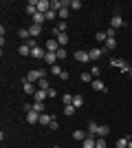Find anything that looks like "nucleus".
I'll return each mask as SVG.
<instances>
[{
  "instance_id": "nucleus-1",
  "label": "nucleus",
  "mask_w": 132,
  "mask_h": 148,
  "mask_svg": "<svg viewBox=\"0 0 132 148\" xmlns=\"http://www.w3.org/2000/svg\"><path fill=\"white\" fill-rule=\"evenodd\" d=\"M42 77H46V71H38V69H33V71H29V73H26V80L33 82V84H35V82H40Z\"/></svg>"
},
{
  "instance_id": "nucleus-2",
  "label": "nucleus",
  "mask_w": 132,
  "mask_h": 148,
  "mask_svg": "<svg viewBox=\"0 0 132 148\" xmlns=\"http://www.w3.org/2000/svg\"><path fill=\"white\" fill-rule=\"evenodd\" d=\"M110 27H112V29H121V27H123V18H121L119 9H117V11H114V16L110 18Z\"/></svg>"
},
{
  "instance_id": "nucleus-3",
  "label": "nucleus",
  "mask_w": 132,
  "mask_h": 148,
  "mask_svg": "<svg viewBox=\"0 0 132 148\" xmlns=\"http://www.w3.org/2000/svg\"><path fill=\"white\" fill-rule=\"evenodd\" d=\"M22 91H24L26 95H33V93L38 91V88L33 86V82H29V80H26V77H22Z\"/></svg>"
},
{
  "instance_id": "nucleus-4",
  "label": "nucleus",
  "mask_w": 132,
  "mask_h": 148,
  "mask_svg": "<svg viewBox=\"0 0 132 148\" xmlns=\"http://www.w3.org/2000/svg\"><path fill=\"white\" fill-rule=\"evenodd\" d=\"M40 115H42V113L29 111V113H26V124H38V122H40Z\"/></svg>"
},
{
  "instance_id": "nucleus-5",
  "label": "nucleus",
  "mask_w": 132,
  "mask_h": 148,
  "mask_svg": "<svg viewBox=\"0 0 132 148\" xmlns=\"http://www.w3.org/2000/svg\"><path fill=\"white\" fill-rule=\"evenodd\" d=\"M38 11L40 13H49L51 11V2L49 0H38Z\"/></svg>"
},
{
  "instance_id": "nucleus-6",
  "label": "nucleus",
  "mask_w": 132,
  "mask_h": 148,
  "mask_svg": "<svg viewBox=\"0 0 132 148\" xmlns=\"http://www.w3.org/2000/svg\"><path fill=\"white\" fill-rule=\"evenodd\" d=\"M90 84H93V91H99V93H106V91H108V86H106L101 80H93Z\"/></svg>"
},
{
  "instance_id": "nucleus-7",
  "label": "nucleus",
  "mask_w": 132,
  "mask_h": 148,
  "mask_svg": "<svg viewBox=\"0 0 132 148\" xmlns=\"http://www.w3.org/2000/svg\"><path fill=\"white\" fill-rule=\"evenodd\" d=\"M75 60L82 62V64H86V62H90V56H88V51H77V53H75Z\"/></svg>"
},
{
  "instance_id": "nucleus-8",
  "label": "nucleus",
  "mask_w": 132,
  "mask_h": 148,
  "mask_svg": "<svg viewBox=\"0 0 132 148\" xmlns=\"http://www.w3.org/2000/svg\"><path fill=\"white\" fill-rule=\"evenodd\" d=\"M88 56H90V60H99V58L104 56V49H99V47H93V49L88 51Z\"/></svg>"
},
{
  "instance_id": "nucleus-9",
  "label": "nucleus",
  "mask_w": 132,
  "mask_h": 148,
  "mask_svg": "<svg viewBox=\"0 0 132 148\" xmlns=\"http://www.w3.org/2000/svg\"><path fill=\"white\" fill-rule=\"evenodd\" d=\"M46 97H49V91H42V88H38V91L33 93V99H35V102H44Z\"/></svg>"
},
{
  "instance_id": "nucleus-10",
  "label": "nucleus",
  "mask_w": 132,
  "mask_h": 148,
  "mask_svg": "<svg viewBox=\"0 0 132 148\" xmlns=\"http://www.w3.org/2000/svg\"><path fill=\"white\" fill-rule=\"evenodd\" d=\"M44 56H46V49H42V47H35V49H31V58H38V60H42Z\"/></svg>"
},
{
  "instance_id": "nucleus-11",
  "label": "nucleus",
  "mask_w": 132,
  "mask_h": 148,
  "mask_svg": "<svg viewBox=\"0 0 132 148\" xmlns=\"http://www.w3.org/2000/svg\"><path fill=\"white\" fill-rule=\"evenodd\" d=\"M53 115H49V113H42V115H40V124H42V126H51V122H53Z\"/></svg>"
},
{
  "instance_id": "nucleus-12",
  "label": "nucleus",
  "mask_w": 132,
  "mask_h": 148,
  "mask_svg": "<svg viewBox=\"0 0 132 148\" xmlns=\"http://www.w3.org/2000/svg\"><path fill=\"white\" fill-rule=\"evenodd\" d=\"M29 33H31V38H35V40H38L40 33H42V27H40V25H31V27H29Z\"/></svg>"
},
{
  "instance_id": "nucleus-13",
  "label": "nucleus",
  "mask_w": 132,
  "mask_h": 148,
  "mask_svg": "<svg viewBox=\"0 0 132 148\" xmlns=\"http://www.w3.org/2000/svg\"><path fill=\"white\" fill-rule=\"evenodd\" d=\"M55 40H57V44H60V47H66V44H68V33H57Z\"/></svg>"
},
{
  "instance_id": "nucleus-14",
  "label": "nucleus",
  "mask_w": 132,
  "mask_h": 148,
  "mask_svg": "<svg viewBox=\"0 0 132 148\" xmlns=\"http://www.w3.org/2000/svg\"><path fill=\"white\" fill-rule=\"evenodd\" d=\"M112 49H117V40H114V38H108L106 42H104V51H112Z\"/></svg>"
},
{
  "instance_id": "nucleus-15",
  "label": "nucleus",
  "mask_w": 132,
  "mask_h": 148,
  "mask_svg": "<svg viewBox=\"0 0 132 148\" xmlns=\"http://www.w3.org/2000/svg\"><path fill=\"white\" fill-rule=\"evenodd\" d=\"M57 49H60L57 40H49V42H46V51H49V53H57Z\"/></svg>"
},
{
  "instance_id": "nucleus-16",
  "label": "nucleus",
  "mask_w": 132,
  "mask_h": 148,
  "mask_svg": "<svg viewBox=\"0 0 132 148\" xmlns=\"http://www.w3.org/2000/svg\"><path fill=\"white\" fill-rule=\"evenodd\" d=\"M95 144H97V139H95L93 135H88L86 139L82 142V146H84V148H95Z\"/></svg>"
},
{
  "instance_id": "nucleus-17",
  "label": "nucleus",
  "mask_w": 132,
  "mask_h": 148,
  "mask_svg": "<svg viewBox=\"0 0 132 148\" xmlns=\"http://www.w3.org/2000/svg\"><path fill=\"white\" fill-rule=\"evenodd\" d=\"M20 56H22V58H26V56H31V47H29V44H26V42H22V44H20Z\"/></svg>"
},
{
  "instance_id": "nucleus-18",
  "label": "nucleus",
  "mask_w": 132,
  "mask_h": 148,
  "mask_svg": "<svg viewBox=\"0 0 132 148\" xmlns=\"http://www.w3.org/2000/svg\"><path fill=\"white\" fill-rule=\"evenodd\" d=\"M18 36L22 38L24 42H29V40H31V33H29V27H22V29L18 31Z\"/></svg>"
},
{
  "instance_id": "nucleus-19",
  "label": "nucleus",
  "mask_w": 132,
  "mask_h": 148,
  "mask_svg": "<svg viewBox=\"0 0 132 148\" xmlns=\"http://www.w3.org/2000/svg\"><path fill=\"white\" fill-rule=\"evenodd\" d=\"M86 137H88V133H84V130H73V139L75 142H84Z\"/></svg>"
},
{
  "instance_id": "nucleus-20",
  "label": "nucleus",
  "mask_w": 132,
  "mask_h": 148,
  "mask_svg": "<svg viewBox=\"0 0 132 148\" xmlns=\"http://www.w3.org/2000/svg\"><path fill=\"white\" fill-rule=\"evenodd\" d=\"M110 133V126L108 124H99V130H97V137H106Z\"/></svg>"
},
{
  "instance_id": "nucleus-21",
  "label": "nucleus",
  "mask_w": 132,
  "mask_h": 148,
  "mask_svg": "<svg viewBox=\"0 0 132 148\" xmlns=\"http://www.w3.org/2000/svg\"><path fill=\"white\" fill-rule=\"evenodd\" d=\"M31 20H33V25H40V27H42V22H44V20H46V16L38 11V13H35V16H33Z\"/></svg>"
},
{
  "instance_id": "nucleus-22",
  "label": "nucleus",
  "mask_w": 132,
  "mask_h": 148,
  "mask_svg": "<svg viewBox=\"0 0 132 148\" xmlns=\"http://www.w3.org/2000/svg\"><path fill=\"white\" fill-rule=\"evenodd\" d=\"M44 60L49 62L51 66H53V64H57V53H49V51H46V56H44Z\"/></svg>"
},
{
  "instance_id": "nucleus-23",
  "label": "nucleus",
  "mask_w": 132,
  "mask_h": 148,
  "mask_svg": "<svg viewBox=\"0 0 132 148\" xmlns=\"http://www.w3.org/2000/svg\"><path fill=\"white\" fill-rule=\"evenodd\" d=\"M79 80H82V82H86V84H90V82H93L95 77H93V73H90V71H84V73L79 75Z\"/></svg>"
},
{
  "instance_id": "nucleus-24",
  "label": "nucleus",
  "mask_w": 132,
  "mask_h": 148,
  "mask_svg": "<svg viewBox=\"0 0 132 148\" xmlns=\"http://www.w3.org/2000/svg\"><path fill=\"white\" fill-rule=\"evenodd\" d=\"M66 27H68L66 22H60V25L53 27V33H55V36H57V33H66Z\"/></svg>"
},
{
  "instance_id": "nucleus-25",
  "label": "nucleus",
  "mask_w": 132,
  "mask_h": 148,
  "mask_svg": "<svg viewBox=\"0 0 132 148\" xmlns=\"http://www.w3.org/2000/svg\"><path fill=\"white\" fill-rule=\"evenodd\" d=\"M97 130H99V124H97V122H90V124H88V135H97Z\"/></svg>"
},
{
  "instance_id": "nucleus-26",
  "label": "nucleus",
  "mask_w": 132,
  "mask_h": 148,
  "mask_svg": "<svg viewBox=\"0 0 132 148\" xmlns=\"http://www.w3.org/2000/svg\"><path fill=\"white\" fill-rule=\"evenodd\" d=\"M73 97H75V95H73V93H64V95H62V102H64V106H68V104H73Z\"/></svg>"
},
{
  "instance_id": "nucleus-27",
  "label": "nucleus",
  "mask_w": 132,
  "mask_h": 148,
  "mask_svg": "<svg viewBox=\"0 0 132 148\" xmlns=\"http://www.w3.org/2000/svg\"><path fill=\"white\" fill-rule=\"evenodd\" d=\"M33 111H35V113H44V111H46L44 102H33Z\"/></svg>"
},
{
  "instance_id": "nucleus-28",
  "label": "nucleus",
  "mask_w": 132,
  "mask_h": 148,
  "mask_svg": "<svg viewBox=\"0 0 132 148\" xmlns=\"http://www.w3.org/2000/svg\"><path fill=\"white\" fill-rule=\"evenodd\" d=\"M73 106H75V108H82L84 106V97L82 95H75V97H73Z\"/></svg>"
},
{
  "instance_id": "nucleus-29",
  "label": "nucleus",
  "mask_w": 132,
  "mask_h": 148,
  "mask_svg": "<svg viewBox=\"0 0 132 148\" xmlns=\"http://www.w3.org/2000/svg\"><path fill=\"white\" fill-rule=\"evenodd\" d=\"M38 88H42V91H49L51 88V84H49V80H46V77H42V80L38 82Z\"/></svg>"
},
{
  "instance_id": "nucleus-30",
  "label": "nucleus",
  "mask_w": 132,
  "mask_h": 148,
  "mask_svg": "<svg viewBox=\"0 0 132 148\" xmlns=\"http://www.w3.org/2000/svg\"><path fill=\"white\" fill-rule=\"evenodd\" d=\"M123 64H126V62L121 60V58H114V60H110V66H117V69H123Z\"/></svg>"
},
{
  "instance_id": "nucleus-31",
  "label": "nucleus",
  "mask_w": 132,
  "mask_h": 148,
  "mask_svg": "<svg viewBox=\"0 0 132 148\" xmlns=\"http://www.w3.org/2000/svg\"><path fill=\"white\" fill-rule=\"evenodd\" d=\"M57 16L62 18V22H66V18H68V7H64V9H60V11H57Z\"/></svg>"
},
{
  "instance_id": "nucleus-32",
  "label": "nucleus",
  "mask_w": 132,
  "mask_h": 148,
  "mask_svg": "<svg viewBox=\"0 0 132 148\" xmlns=\"http://www.w3.org/2000/svg\"><path fill=\"white\" fill-rule=\"evenodd\" d=\"M51 75H55V77H60V75H62V69H60V64H53V66H51Z\"/></svg>"
},
{
  "instance_id": "nucleus-33",
  "label": "nucleus",
  "mask_w": 132,
  "mask_h": 148,
  "mask_svg": "<svg viewBox=\"0 0 132 148\" xmlns=\"http://www.w3.org/2000/svg\"><path fill=\"white\" fill-rule=\"evenodd\" d=\"M95 148H108L106 137H97V144H95Z\"/></svg>"
},
{
  "instance_id": "nucleus-34",
  "label": "nucleus",
  "mask_w": 132,
  "mask_h": 148,
  "mask_svg": "<svg viewBox=\"0 0 132 148\" xmlns=\"http://www.w3.org/2000/svg\"><path fill=\"white\" fill-rule=\"evenodd\" d=\"M95 38H97V42H106V40H108L106 31H97V36H95Z\"/></svg>"
},
{
  "instance_id": "nucleus-35",
  "label": "nucleus",
  "mask_w": 132,
  "mask_h": 148,
  "mask_svg": "<svg viewBox=\"0 0 132 148\" xmlns=\"http://www.w3.org/2000/svg\"><path fill=\"white\" fill-rule=\"evenodd\" d=\"M66 56H68V53H66V49H64V47H60V49H57V60H66Z\"/></svg>"
},
{
  "instance_id": "nucleus-36",
  "label": "nucleus",
  "mask_w": 132,
  "mask_h": 148,
  "mask_svg": "<svg viewBox=\"0 0 132 148\" xmlns=\"http://www.w3.org/2000/svg\"><path fill=\"white\" fill-rule=\"evenodd\" d=\"M73 113H75V106H73V104H68V106H64V115H68V117H70V115H73Z\"/></svg>"
},
{
  "instance_id": "nucleus-37",
  "label": "nucleus",
  "mask_w": 132,
  "mask_h": 148,
  "mask_svg": "<svg viewBox=\"0 0 132 148\" xmlns=\"http://www.w3.org/2000/svg\"><path fill=\"white\" fill-rule=\"evenodd\" d=\"M117 148H128V139H126V137L117 139Z\"/></svg>"
},
{
  "instance_id": "nucleus-38",
  "label": "nucleus",
  "mask_w": 132,
  "mask_h": 148,
  "mask_svg": "<svg viewBox=\"0 0 132 148\" xmlns=\"http://www.w3.org/2000/svg\"><path fill=\"white\" fill-rule=\"evenodd\" d=\"M70 9H82V0H70Z\"/></svg>"
},
{
  "instance_id": "nucleus-39",
  "label": "nucleus",
  "mask_w": 132,
  "mask_h": 148,
  "mask_svg": "<svg viewBox=\"0 0 132 148\" xmlns=\"http://www.w3.org/2000/svg\"><path fill=\"white\" fill-rule=\"evenodd\" d=\"M44 16H46V20H55L57 11H55V9H51V11H49V13H44Z\"/></svg>"
},
{
  "instance_id": "nucleus-40",
  "label": "nucleus",
  "mask_w": 132,
  "mask_h": 148,
  "mask_svg": "<svg viewBox=\"0 0 132 148\" xmlns=\"http://www.w3.org/2000/svg\"><path fill=\"white\" fill-rule=\"evenodd\" d=\"M90 73H93V77L97 80V77H99V73H101V69H99V66H93V71H90Z\"/></svg>"
},
{
  "instance_id": "nucleus-41",
  "label": "nucleus",
  "mask_w": 132,
  "mask_h": 148,
  "mask_svg": "<svg viewBox=\"0 0 132 148\" xmlns=\"http://www.w3.org/2000/svg\"><path fill=\"white\" fill-rule=\"evenodd\" d=\"M106 36H108V38H114V36H117V29H112V27H110V29L106 31Z\"/></svg>"
},
{
  "instance_id": "nucleus-42",
  "label": "nucleus",
  "mask_w": 132,
  "mask_h": 148,
  "mask_svg": "<svg viewBox=\"0 0 132 148\" xmlns=\"http://www.w3.org/2000/svg\"><path fill=\"white\" fill-rule=\"evenodd\" d=\"M121 71H123V73H128V75H132V66H130V64H123V69H121Z\"/></svg>"
},
{
  "instance_id": "nucleus-43",
  "label": "nucleus",
  "mask_w": 132,
  "mask_h": 148,
  "mask_svg": "<svg viewBox=\"0 0 132 148\" xmlns=\"http://www.w3.org/2000/svg\"><path fill=\"white\" fill-rule=\"evenodd\" d=\"M49 128H51V130H57V128H60V124H57V119H53V122H51V126H49Z\"/></svg>"
},
{
  "instance_id": "nucleus-44",
  "label": "nucleus",
  "mask_w": 132,
  "mask_h": 148,
  "mask_svg": "<svg viewBox=\"0 0 132 148\" xmlns=\"http://www.w3.org/2000/svg\"><path fill=\"white\" fill-rule=\"evenodd\" d=\"M49 97H57V91H55V88H53V86L49 88Z\"/></svg>"
},
{
  "instance_id": "nucleus-45",
  "label": "nucleus",
  "mask_w": 132,
  "mask_h": 148,
  "mask_svg": "<svg viewBox=\"0 0 132 148\" xmlns=\"http://www.w3.org/2000/svg\"><path fill=\"white\" fill-rule=\"evenodd\" d=\"M70 75H68V71H62V75H60V80H68Z\"/></svg>"
},
{
  "instance_id": "nucleus-46",
  "label": "nucleus",
  "mask_w": 132,
  "mask_h": 148,
  "mask_svg": "<svg viewBox=\"0 0 132 148\" xmlns=\"http://www.w3.org/2000/svg\"><path fill=\"white\" fill-rule=\"evenodd\" d=\"M128 148H132V139H128Z\"/></svg>"
},
{
  "instance_id": "nucleus-47",
  "label": "nucleus",
  "mask_w": 132,
  "mask_h": 148,
  "mask_svg": "<svg viewBox=\"0 0 132 148\" xmlns=\"http://www.w3.org/2000/svg\"><path fill=\"white\" fill-rule=\"evenodd\" d=\"M53 148H60V146H53Z\"/></svg>"
},
{
  "instance_id": "nucleus-48",
  "label": "nucleus",
  "mask_w": 132,
  "mask_h": 148,
  "mask_svg": "<svg viewBox=\"0 0 132 148\" xmlns=\"http://www.w3.org/2000/svg\"><path fill=\"white\" fill-rule=\"evenodd\" d=\"M130 139H132V135H130Z\"/></svg>"
}]
</instances>
